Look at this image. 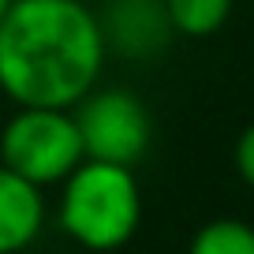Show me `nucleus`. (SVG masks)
Listing matches in <instances>:
<instances>
[{
    "instance_id": "f257e3e1",
    "label": "nucleus",
    "mask_w": 254,
    "mask_h": 254,
    "mask_svg": "<svg viewBox=\"0 0 254 254\" xmlns=\"http://www.w3.org/2000/svg\"><path fill=\"white\" fill-rule=\"evenodd\" d=\"M101 19L82 0H15L0 19V90L19 109H75L105 67Z\"/></svg>"
},
{
    "instance_id": "f03ea898",
    "label": "nucleus",
    "mask_w": 254,
    "mask_h": 254,
    "mask_svg": "<svg viewBox=\"0 0 254 254\" xmlns=\"http://www.w3.org/2000/svg\"><path fill=\"white\" fill-rule=\"evenodd\" d=\"M142 221V190L135 168L112 161H82L60 194V228L79 247L97 254L131 243Z\"/></svg>"
},
{
    "instance_id": "7ed1b4c3",
    "label": "nucleus",
    "mask_w": 254,
    "mask_h": 254,
    "mask_svg": "<svg viewBox=\"0 0 254 254\" xmlns=\"http://www.w3.org/2000/svg\"><path fill=\"white\" fill-rule=\"evenodd\" d=\"M82 161V135L67 109H19L0 131V165L34 187L64 183Z\"/></svg>"
},
{
    "instance_id": "20e7f679",
    "label": "nucleus",
    "mask_w": 254,
    "mask_h": 254,
    "mask_svg": "<svg viewBox=\"0 0 254 254\" xmlns=\"http://www.w3.org/2000/svg\"><path fill=\"white\" fill-rule=\"evenodd\" d=\"M75 124L82 135V150L90 161H112V165L135 168L153 142V116L138 94L124 86L90 90L75 105Z\"/></svg>"
},
{
    "instance_id": "39448f33",
    "label": "nucleus",
    "mask_w": 254,
    "mask_h": 254,
    "mask_svg": "<svg viewBox=\"0 0 254 254\" xmlns=\"http://www.w3.org/2000/svg\"><path fill=\"white\" fill-rule=\"evenodd\" d=\"M101 19L105 45L120 49L131 60L161 53L172 26L165 15V0H109V11Z\"/></svg>"
},
{
    "instance_id": "423d86ee",
    "label": "nucleus",
    "mask_w": 254,
    "mask_h": 254,
    "mask_svg": "<svg viewBox=\"0 0 254 254\" xmlns=\"http://www.w3.org/2000/svg\"><path fill=\"white\" fill-rule=\"evenodd\" d=\"M45 224L41 187L26 183L11 168L0 165V254H19L38 239Z\"/></svg>"
},
{
    "instance_id": "0eeeda50",
    "label": "nucleus",
    "mask_w": 254,
    "mask_h": 254,
    "mask_svg": "<svg viewBox=\"0 0 254 254\" xmlns=\"http://www.w3.org/2000/svg\"><path fill=\"white\" fill-rule=\"evenodd\" d=\"M172 34L183 38H213L232 15V0H165Z\"/></svg>"
},
{
    "instance_id": "6e6552de",
    "label": "nucleus",
    "mask_w": 254,
    "mask_h": 254,
    "mask_svg": "<svg viewBox=\"0 0 254 254\" xmlns=\"http://www.w3.org/2000/svg\"><path fill=\"white\" fill-rule=\"evenodd\" d=\"M187 254H254V224L236 221V217H217L194 232Z\"/></svg>"
},
{
    "instance_id": "1a4fd4ad",
    "label": "nucleus",
    "mask_w": 254,
    "mask_h": 254,
    "mask_svg": "<svg viewBox=\"0 0 254 254\" xmlns=\"http://www.w3.org/2000/svg\"><path fill=\"white\" fill-rule=\"evenodd\" d=\"M236 172L247 187H254V124L243 127V135L236 138Z\"/></svg>"
},
{
    "instance_id": "9d476101",
    "label": "nucleus",
    "mask_w": 254,
    "mask_h": 254,
    "mask_svg": "<svg viewBox=\"0 0 254 254\" xmlns=\"http://www.w3.org/2000/svg\"><path fill=\"white\" fill-rule=\"evenodd\" d=\"M11 4H15V0H0V19L8 15V8H11Z\"/></svg>"
}]
</instances>
